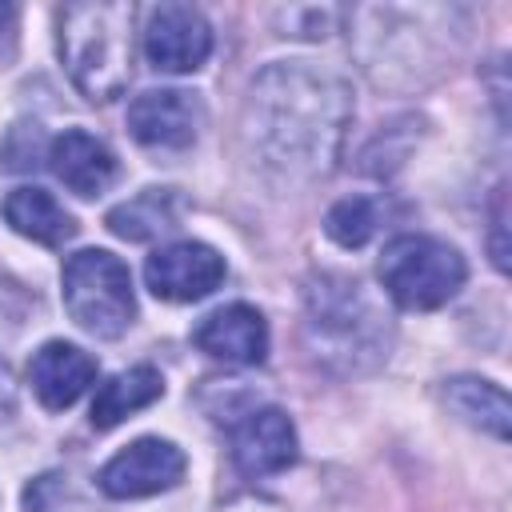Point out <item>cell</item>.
Listing matches in <instances>:
<instances>
[{
    "label": "cell",
    "instance_id": "obj_1",
    "mask_svg": "<svg viewBox=\"0 0 512 512\" xmlns=\"http://www.w3.org/2000/svg\"><path fill=\"white\" fill-rule=\"evenodd\" d=\"M352 124V88L344 76L308 64H268L244 100V144L276 180L304 184L328 176Z\"/></svg>",
    "mask_w": 512,
    "mask_h": 512
},
{
    "label": "cell",
    "instance_id": "obj_9",
    "mask_svg": "<svg viewBox=\"0 0 512 512\" xmlns=\"http://www.w3.org/2000/svg\"><path fill=\"white\" fill-rule=\"evenodd\" d=\"M144 280L152 288V296L172 300V304H188V300H204L208 292L220 288L224 280V256L212 244L200 240H176L168 248H156L144 264Z\"/></svg>",
    "mask_w": 512,
    "mask_h": 512
},
{
    "label": "cell",
    "instance_id": "obj_10",
    "mask_svg": "<svg viewBox=\"0 0 512 512\" xmlns=\"http://www.w3.org/2000/svg\"><path fill=\"white\" fill-rule=\"evenodd\" d=\"M232 460L244 476H272L296 460V428L280 408H252L232 428Z\"/></svg>",
    "mask_w": 512,
    "mask_h": 512
},
{
    "label": "cell",
    "instance_id": "obj_20",
    "mask_svg": "<svg viewBox=\"0 0 512 512\" xmlns=\"http://www.w3.org/2000/svg\"><path fill=\"white\" fill-rule=\"evenodd\" d=\"M492 264L504 272L508 268V244H504V188L496 192V204H492Z\"/></svg>",
    "mask_w": 512,
    "mask_h": 512
},
{
    "label": "cell",
    "instance_id": "obj_3",
    "mask_svg": "<svg viewBox=\"0 0 512 512\" xmlns=\"http://www.w3.org/2000/svg\"><path fill=\"white\" fill-rule=\"evenodd\" d=\"M60 56L72 84L92 104L120 96L132 72V4H120V0L64 4Z\"/></svg>",
    "mask_w": 512,
    "mask_h": 512
},
{
    "label": "cell",
    "instance_id": "obj_8",
    "mask_svg": "<svg viewBox=\"0 0 512 512\" xmlns=\"http://www.w3.org/2000/svg\"><path fill=\"white\" fill-rule=\"evenodd\" d=\"M212 52V28L192 4H156L144 24V56L160 72H196Z\"/></svg>",
    "mask_w": 512,
    "mask_h": 512
},
{
    "label": "cell",
    "instance_id": "obj_4",
    "mask_svg": "<svg viewBox=\"0 0 512 512\" xmlns=\"http://www.w3.org/2000/svg\"><path fill=\"white\" fill-rule=\"evenodd\" d=\"M468 268L464 256L440 240V236H424V232H408L384 244L380 256V284L384 292L412 312H428L448 304L460 284H464Z\"/></svg>",
    "mask_w": 512,
    "mask_h": 512
},
{
    "label": "cell",
    "instance_id": "obj_13",
    "mask_svg": "<svg viewBox=\"0 0 512 512\" xmlns=\"http://www.w3.org/2000/svg\"><path fill=\"white\" fill-rule=\"evenodd\" d=\"M48 164L72 188L76 196H100L116 180V156L108 152L104 140H96L84 128H68L48 144Z\"/></svg>",
    "mask_w": 512,
    "mask_h": 512
},
{
    "label": "cell",
    "instance_id": "obj_22",
    "mask_svg": "<svg viewBox=\"0 0 512 512\" xmlns=\"http://www.w3.org/2000/svg\"><path fill=\"white\" fill-rule=\"evenodd\" d=\"M16 44V8L0 4V56H8Z\"/></svg>",
    "mask_w": 512,
    "mask_h": 512
},
{
    "label": "cell",
    "instance_id": "obj_14",
    "mask_svg": "<svg viewBox=\"0 0 512 512\" xmlns=\"http://www.w3.org/2000/svg\"><path fill=\"white\" fill-rule=\"evenodd\" d=\"M0 212L20 236H28L36 244H48V248H60L64 240L76 236V220L44 188H12L0 204Z\"/></svg>",
    "mask_w": 512,
    "mask_h": 512
},
{
    "label": "cell",
    "instance_id": "obj_12",
    "mask_svg": "<svg viewBox=\"0 0 512 512\" xmlns=\"http://www.w3.org/2000/svg\"><path fill=\"white\" fill-rule=\"evenodd\" d=\"M28 380L40 396L44 408L60 412L68 404H76L88 384L96 380V360L76 348V344H64V340H48L40 352H32V364H28Z\"/></svg>",
    "mask_w": 512,
    "mask_h": 512
},
{
    "label": "cell",
    "instance_id": "obj_15",
    "mask_svg": "<svg viewBox=\"0 0 512 512\" xmlns=\"http://www.w3.org/2000/svg\"><path fill=\"white\" fill-rule=\"evenodd\" d=\"M164 396V376L152 368V364H136V368H124L116 372L112 380H104L96 388V400H92V428H116L124 416L148 408L152 400Z\"/></svg>",
    "mask_w": 512,
    "mask_h": 512
},
{
    "label": "cell",
    "instance_id": "obj_17",
    "mask_svg": "<svg viewBox=\"0 0 512 512\" xmlns=\"http://www.w3.org/2000/svg\"><path fill=\"white\" fill-rule=\"evenodd\" d=\"M176 216H180V200L172 188H144L140 196L108 212V228L124 240H152L160 232H172Z\"/></svg>",
    "mask_w": 512,
    "mask_h": 512
},
{
    "label": "cell",
    "instance_id": "obj_6",
    "mask_svg": "<svg viewBox=\"0 0 512 512\" xmlns=\"http://www.w3.org/2000/svg\"><path fill=\"white\" fill-rule=\"evenodd\" d=\"M188 460L172 440L160 436H144L132 440L124 452H116L104 468H100V492L112 500H140V496H156L180 484Z\"/></svg>",
    "mask_w": 512,
    "mask_h": 512
},
{
    "label": "cell",
    "instance_id": "obj_11",
    "mask_svg": "<svg viewBox=\"0 0 512 512\" xmlns=\"http://www.w3.org/2000/svg\"><path fill=\"white\" fill-rule=\"evenodd\" d=\"M196 348L224 364H260L268 356V324L252 304H224L208 312L196 332Z\"/></svg>",
    "mask_w": 512,
    "mask_h": 512
},
{
    "label": "cell",
    "instance_id": "obj_19",
    "mask_svg": "<svg viewBox=\"0 0 512 512\" xmlns=\"http://www.w3.org/2000/svg\"><path fill=\"white\" fill-rule=\"evenodd\" d=\"M340 12L336 8H292L284 12V36H308V40H320L328 36V24L336 20Z\"/></svg>",
    "mask_w": 512,
    "mask_h": 512
},
{
    "label": "cell",
    "instance_id": "obj_16",
    "mask_svg": "<svg viewBox=\"0 0 512 512\" xmlns=\"http://www.w3.org/2000/svg\"><path fill=\"white\" fill-rule=\"evenodd\" d=\"M444 404L472 428L496 436V440H508V420H512V408H508V396L500 384L492 380H480V376H456L444 384Z\"/></svg>",
    "mask_w": 512,
    "mask_h": 512
},
{
    "label": "cell",
    "instance_id": "obj_18",
    "mask_svg": "<svg viewBox=\"0 0 512 512\" xmlns=\"http://www.w3.org/2000/svg\"><path fill=\"white\" fill-rule=\"evenodd\" d=\"M376 224H380V212H376V200H368V196H344V200H336V204L328 208V216H324V232H328L340 248H360V244H368L372 232H376Z\"/></svg>",
    "mask_w": 512,
    "mask_h": 512
},
{
    "label": "cell",
    "instance_id": "obj_2",
    "mask_svg": "<svg viewBox=\"0 0 512 512\" xmlns=\"http://www.w3.org/2000/svg\"><path fill=\"white\" fill-rule=\"evenodd\" d=\"M304 344L316 364L356 376L388 356L392 316L356 276L320 272L304 288Z\"/></svg>",
    "mask_w": 512,
    "mask_h": 512
},
{
    "label": "cell",
    "instance_id": "obj_21",
    "mask_svg": "<svg viewBox=\"0 0 512 512\" xmlns=\"http://www.w3.org/2000/svg\"><path fill=\"white\" fill-rule=\"evenodd\" d=\"M16 412V380H12V368L0 360V420H8Z\"/></svg>",
    "mask_w": 512,
    "mask_h": 512
},
{
    "label": "cell",
    "instance_id": "obj_7",
    "mask_svg": "<svg viewBox=\"0 0 512 512\" xmlns=\"http://www.w3.org/2000/svg\"><path fill=\"white\" fill-rule=\"evenodd\" d=\"M204 128V104L184 88H152L128 104V132L144 148L180 152L192 148Z\"/></svg>",
    "mask_w": 512,
    "mask_h": 512
},
{
    "label": "cell",
    "instance_id": "obj_5",
    "mask_svg": "<svg viewBox=\"0 0 512 512\" xmlns=\"http://www.w3.org/2000/svg\"><path fill=\"white\" fill-rule=\"evenodd\" d=\"M60 284H64L68 316L100 340H116L136 316L128 264L104 248H84V252L68 256Z\"/></svg>",
    "mask_w": 512,
    "mask_h": 512
}]
</instances>
